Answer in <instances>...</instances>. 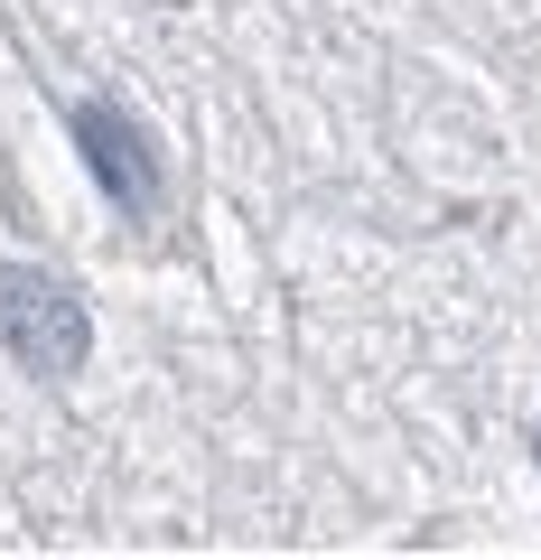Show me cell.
<instances>
[{"label": "cell", "mask_w": 541, "mask_h": 560, "mask_svg": "<svg viewBox=\"0 0 541 560\" xmlns=\"http://www.w3.org/2000/svg\"><path fill=\"white\" fill-rule=\"evenodd\" d=\"M0 346L28 383H66L94 355V318H84L75 280H57L47 261H0Z\"/></svg>", "instance_id": "1"}, {"label": "cell", "mask_w": 541, "mask_h": 560, "mask_svg": "<svg viewBox=\"0 0 541 560\" xmlns=\"http://www.w3.org/2000/svg\"><path fill=\"white\" fill-rule=\"evenodd\" d=\"M66 131H75V150H84V168H94V187L121 206V215H131V224L160 215V150H150V131L121 113V103H103V94L75 103V113H66Z\"/></svg>", "instance_id": "2"}]
</instances>
